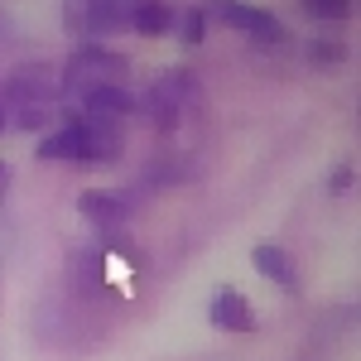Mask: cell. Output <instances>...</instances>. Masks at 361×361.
<instances>
[{"mask_svg":"<svg viewBox=\"0 0 361 361\" xmlns=\"http://www.w3.org/2000/svg\"><path fill=\"white\" fill-rule=\"evenodd\" d=\"M126 78H130V58L106 49L102 39H82L73 54L63 58V68H58V97H63V102H78L87 87L126 82Z\"/></svg>","mask_w":361,"mask_h":361,"instance_id":"1","label":"cell"},{"mask_svg":"<svg viewBox=\"0 0 361 361\" xmlns=\"http://www.w3.org/2000/svg\"><path fill=\"white\" fill-rule=\"evenodd\" d=\"M135 193L130 188H87L78 197V212H82L87 226H97V231H126L130 217H135Z\"/></svg>","mask_w":361,"mask_h":361,"instance_id":"5","label":"cell"},{"mask_svg":"<svg viewBox=\"0 0 361 361\" xmlns=\"http://www.w3.org/2000/svg\"><path fill=\"white\" fill-rule=\"evenodd\" d=\"M63 29L73 39H111L130 29V0H63Z\"/></svg>","mask_w":361,"mask_h":361,"instance_id":"3","label":"cell"},{"mask_svg":"<svg viewBox=\"0 0 361 361\" xmlns=\"http://www.w3.org/2000/svg\"><path fill=\"white\" fill-rule=\"evenodd\" d=\"M0 130H5V111H0Z\"/></svg>","mask_w":361,"mask_h":361,"instance_id":"18","label":"cell"},{"mask_svg":"<svg viewBox=\"0 0 361 361\" xmlns=\"http://www.w3.org/2000/svg\"><path fill=\"white\" fill-rule=\"evenodd\" d=\"M73 126H78V164H111L126 154V121L78 111Z\"/></svg>","mask_w":361,"mask_h":361,"instance_id":"4","label":"cell"},{"mask_svg":"<svg viewBox=\"0 0 361 361\" xmlns=\"http://www.w3.org/2000/svg\"><path fill=\"white\" fill-rule=\"evenodd\" d=\"M49 121H54V111H49L44 102H25V106H15V116H10L5 126H15V130L25 135V130H44Z\"/></svg>","mask_w":361,"mask_h":361,"instance_id":"13","label":"cell"},{"mask_svg":"<svg viewBox=\"0 0 361 361\" xmlns=\"http://www.w3.org/2000/svg\"><path fill=\"white\" fill-rule=\"evenodd\" d=\"M250 265L270 279V284H279V289H294V284H299V265H294V255H289L284 246H275V241H260V246L250 250Z\"/></svg>","mask_w":361,"mask_h":361,"instance_id":"9","label":"cell"},{"mask_svg":"<svg viewBox=\"0 0 361 361\" xmlns=\"http://www.w3.org/2000/svg\"><path fill=\"white\" fill-rule=\"evenodd\" d=\"M78 111L87 116H111V121H130V116L140 111V97L130 92L126 82H97V87H87L82 97L73 102Z\"/></svg>","mask_w":361,"mask_h":361,"instance_id":"7","label":"cell"},{"mask_svg":"<svg viewBox=\"0 0 361 361\" xmlns=\"http://www.w3.org/2000/svg\"><path fill=\"white\" fill-rule=\"evenodd\" d=\"M173 5L169 0H130V34L140 39H164L173 34Z\"/></svg>","mask_w":361,"mask_h":361,"instance_id":"10","label":"cell"},{"mask_svg":"<svg viewBox=\"0 0 361 361\" xmlns=\"http://www.w3.org/2000/svg\"><path fill=\"white\" fill-rule=\"evenodd\" d=\"M352 183H357V169H352V164L333 169V178H328V188H333L337 197H347V193H352Z\"/></svg>","mask_w":361,"mask_h":361,"instance_id":"16","label":"cell"},{"mask_svg":"<svg viewBox=\"0 0 361 361\" xmlns=\"http://www.w3.org/2000/svg\"><path fill=\"white\" fill-rule=\"evenodd\" d=\"M207 318H212V328H217V333H236V337L255 333V308H250V299L241 294V289H231V284H222V289L212 294Z\"/></svg>","mask_w":361,"mask_h":361,"instance_id":"8","label":"cell"},{"mask_svg":"<svg viewBox=\"0 0 361 361\" xmlns=\"http://www.w3.org/2000/svg\"><path fill=\"white\" fill-rule=\"evenodd\" d=\"M10 183H15V169H10V164H5V159H0V197L10 193Z\"/></svg>","mask_w":361,"mask_h":361,"instance_id":"17","label":"cell"},{"mask_svg":"<svg viewBox=\"0 0 361 361\" xmlns=\"http://www.w3.org/2000/svg\"><path fill=\"white\" fill-rule=\"evenodd\" d=\"M173 29H178V39H183V44H202V39H207V15H202V10H197V5H183V10H178V15H173Z\"/></svg>","mask_w":361,"mask_h":361,"instance_id":"12","label":"cell"},{"mask_svg":"<svg viewBox=\"0 0 361 361\" xmlns=\"http://www.w3.org/2000/svg\"><path fill=\"white\" fill-rule=\"evenodd\" d=\"M39 159H49V164H54V159H73V164H78V126L63 121L58 130H49V135L39 140Z\"/></svg>","mask_w":361,"mask_h":361,"instance_id":"11","label":"cell"},{"mask_svg":"<svg viewBox=\"0 0 361 361\" xmlns=\"http://www.w3.org/2000/svg\"><path fill=\"white\" fill-rule=\"evenodd\" d=\"M304 10L313 20H342V15H352V0H304Z\"/></svg>","mask_w":361,"mask_h":361,"instance_id":"14","label":"cell"},{"mask_svg":"<svg viewBox=\"0 0 361 361\" xmlns=\"http://www.w3.org/2000/svg\"><path fill=\"white\" fill-rule=\"evenodd\" d=\"M5 97L15 102V106H25V102H54L58 97V68L54 63H44V58H34V63H20L10 78H5Z\"/></svg>","mask_w":361,"mask_h":361,"instance_id":"6","label":"cell"},{"mask_svg":"<svg viewBox=\"0 0 361 361\" xmlns=\"http://www.w3.org/2000/svg\"><path fill=\"white\" fill-rule=\"evenodd\" d=\"M197 10L207 15V25H222V29H241L250 34L255 44H265V49H275L289 39V29L279 15L270 10H260V5H250V0H197Z\"/></svg>","mask_w":361,"mask_h":361,"instance_id":"2","label":"cell"},{"mask_svg":"<svg viewBox=\"0 0 361 361\" xmlns=\"http://www.w3.org/2000/svg\"><path fill=\"white\" fill-rule=\"evenodd\" d=\"M342 44H328V39H318L313 49H308V58H313V68H333V63H342Z\"/></svg>","mask_w":361,"mask_h":361,"instance_id":"15","label":"cell"}]
</instances>
